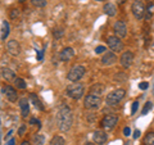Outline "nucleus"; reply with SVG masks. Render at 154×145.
<instances>
[{
	"instance_id": "9",
	"label": "nucleus",
	"mask_w": 154,
	"mask_h": 145,
	"mask_svg": "<svg viewBox=\"0 0 154 145\" xmlns=\"http://www.w3.org/2000/svg\"><path fill=\"white\" fill-rule=\"evenodd\" d=\"M119 63H121V66L123 67V68H130V67L132 66V63H134L132 51H130V50L123 51L121 54V58H119Z\"/></svg>"
},
{
	"instance_id": "43",
	"label": "nucleus",
	"mask_w": 154,
	"mask_h": 145,
	"mask_svg": "<svg viewBox=\"0 0 154 145\" xmlns=\"http://www.w3.org/2000/svg\"><path fill=\"white\" fill-rule=\"evenodd\" d=\"M18 2H21V3H23V2H26V0H18Z\"/></svg>"
},
{
	"instance_id": "32",
	"label": "nucleus",
	"mask_w": 154,
	"mask_h": 145,
	"mask_svg": "<svg viewBox=\"0 0 154 145\" xmlns=\"http://www.w3.org/2000/svg\"><path fill=\"white\" fill-rule=\"evenodd\" d=\"M107 51V49H105V46H98L95 49V53L96 54H102V53H105Z\"/></svg>"
},
{
	"instance_id": "15",
	"label": "nucleus",
	"mask_w": 154,
	"mask_h": 145,
	"mask_svg": "<svg viewBox=\"0 0 154 145\" xmlns=\"http://www.w3.org/2000/svg\"><path fill=\"white\" fill-rule=\"evenodd\" d=\"M107 134H105L104 131H100V130H98V131H95L93 134V140H94V143L95 144H98V145H102L104 144L105 141H107Z\"/></svg>"
},
{
	"instance_id": "36",
	"label": "nucleus",
	"mask_w": 154,
	"mask_h": 145,
	"mask_svg": "<svg viewBox=\"0 0 154 145\" xmlns=\"http://www.w3.org/2000/svg\"><path fill=\"white\" fill-rule=\"evenodd\" d=\"M5 145H16V140H14V139H9L8 141L5 143Z\"/></svg>"
},
{
	"instance_id": "12",
	"label": "nucleus",
	"mask_w": 154,
	"mask_h": 145,
	"mask_svg": "<svg viewBox=\"0 0 154 145\" xmlns=\"http://www.w3.org/2000/svg\"><path fill=\"white\" fill-rule=\"evenodd\" d=\"M3 91H4V94H5L7 99L9 101H12V103H16L17 99H18V94H17L16 89L12 88V86H9V85H7L5 88L3 89Z\"/></svg>"
},
{
	"instance_id": "26",
	"label": "nucleus",
	"mask_w": 154,
	"mask_h": 145,
	"mask_svg": "<svg viewBox=\"0 0 154 145\" xmlns=\"http://www.w3.org/2000/svg\"><path fill=\"white\" fill-rule=\"evenodd\" d=\"M32 5H35L36 8H44L46 7V0H31Z\"/></svg>"
},
{
	"instance_id": "11",
	"label": "nucleus",
	"mask_w": 154,
	"mask_h": 145,
	"mask_svg": "<svg viewBox=\"0 0 154 145\" xmlns=\"http://www.w3.org/2000/svg\"><path fill=\"white\" fill-rule=\"evenodd\" d=\"M7 50L11 55L17 57L21 53V45H19V42L17 40H9L7 42Z\"/></svg>"
},
{
	"instance_id": "6",
	"label": "nucleus",
	"mask_w": 154,
	"mask_h": 145,
	"mask_svg": "<svg viewBox=\"0 0 154 145\" xmlns=\"http://www.w3.org/2000/svg\"><path fill=\"white\" fill-rule=\"evenodd\" d=\"M109 49L113 53H121L123 50V42L118 36H109L107 39Z\"/></svg>"
},
{
	"instance_id": "19",
	"label": "nucleus",
	"mask_w": 154,
	"mask_h": 145,
	"mask_svg": "<svg viewBox=\"0 0 154 145\" xmlns=\"http://www.w3.org/2000/svg\"><path fill=\"white\" fill-rule=\"evenodd\" d=\"M104 90H105L104 85H102V84H94L93 86H91V89H90V94L100 96V95L104 93Z\"/></svg>"
},
{
	"instance_id": "16",
	"label": "nucleus",
	"mask_w": 154,
	"mask_h": 145,
	"mask_svg": "<svg viewBox=\"0 0 154 145\" xmlns=\"http://www.w3.org/2000/svg\"><path fill=\"white\" fill-rule=\"evenodd\" d=\"M0 73H2V77L5 81H14L16 79V73H14V71H12L11 68H7V67H3L2 69H0Z\"/></svg>"
},
{
	"instance_id": "21",
	"label": "nucleus",
	"mask_w": 154,
	"mask_h": 145,
	"mask_svg": "<svg viewBox=\"0 0 154 145\" xmlns=\"http://www.w3.org/2000/svg\"><path fill=\"white\" fill-rule=\"evenodd\" d=\"M9 35V23L7 21H3V25H2V40L4 41Z\"/></svg>"
},
{
	"instance_id": "28",
	"label": "nucleus",
	"mask_w": 154,
	"mask_h": 145,
	"mask_svg": "<svg viewBox=\"0 0 154 145\" xmlns=\"http://www.w3.org/2000/svg\"><path fill=\"white\" fill-rule=\"evenodd\" d=\"M53 35H54L55 39H60L62 36L64 35V30L63 28H55L54 32H53Z\"/></svg>"
},
{
	"instance_id": "38",
	"label": "nucleus",
	"mask_w": 154,
	"mask_h": 145,
	"mask_svg": "<svg viewBox=\"0 0 154 145\" xmlns=\"http://www.w3.org/2000/svg\"><path fill=\"white\" fill-rule=\"evenodd\" d=\"M37 59H38V60H41V59H42V51H38V54H37Z\"/></svg>"
},
{
	"instance_id": "23",
	"label": "nucleus",
	"mask_w": 154,
	"mask_h": 145,
	"mask_svg": "<svg viewBox=\"0 0 154 145\" xmlns=\"http://www.w3.org/2000/svg\"><path fill=\"white\" fill-rule=\"evenodd\" d=\"M44 141H45V137L42 136V135H40V134L33 135V137H32V143L35 144V145H44Z\"/></svg>"
},
{
	"instance_id": "27",
	"label": "nucleus",
	"mask_w": 154,
	"mask_h": 145,
	"mask_svg": "<svg viewBox=\"0 0 154 145\" xmlns=\"http://www.w3.org/2000/svg\"><path fill=\"white\" fill-rule=\"evenodd\" d=\"M153 108V103L152 101H148V103H145V105H144V108H143V110H141V114L143 116H145V114H148V112L150 110Z\"/></svg>"
},
{
	"instance_id": "40",
	"label": "nucleus",
	"mask_w": 154,
	"mask_h": 145,
	"mask_svg": "<svg viewBox=\"0 0 154 145\" xmlns=\"http://www.w3.org/2000/svg\"><path fill=\"white\" fill-rule=\"evenodd\" d=\"M85 145H94V144H93V143H86Z\"/></svg>"
},
{
	"instance_id": "35",
	"label": "nucleus",
	"mask_w": 154,
	"mask_h": 145,
	"mask_svg": "<svg viewBox=\"0 0 154 145\" xmlns=\"http://www.w3.org/2000/svg\"><path fill=\"white\" fill-rule=\"evenodd\" d=\"M30 123H36L37 125V127L38 128H40V121H38V119H36V118H31V121H30Z\"/></svg>"
},
{
	"instance_id": "13",
	"label": "nucleus",
	"mask_w": 154,
	"mask_h": 145,
	"mask_svg": "<svg viewBox=\"0 0 154 145\" xmlns=\"http://www.w3.org/2000/svg\"><path fill=\"white\" fill-rule=\"evenodd\" d=\"M73 57H75V50L72 49V48H69V46L64 48V49L59 53V59H60L62 62H68V60H71Z\"/></svg>"
},
{
	"instance_id": "10",
	"label": "nucleus",
	"mask_w": 154,
	"mask_h": 145,
	"mask_svg": "<svg viewBox=\"0 0 154 145\" xmlns=\"http://www.w3.org/2000/svg\"><path fill=\"white\" fill-rule=\"evenodd\" d=\"M113 31L116 33V36H118L119 39L126 37V35H127V27L125 25V22H122V21H117L114 23Z\"/></svg>"
},
{
	"instance_id": "18",
	"label": "nucleus",
	"mask_w": 154,
	"mask_h": 145,
	"mask_svg": "<svg viewBox=\"0 0 154 145\" xmlns=\"http://www.w3.org/2000/svg\"><path fill=\"white\" fill-rule=\"evenodd\" d=\"M19 107H21V114L23 117H26L30 112V104H28V99L26 98H22L19 100Z\"/></svg>"
},
{
	"instance_id": "25",
	"label": "nucleus",
	"mask_w": 154,
	"mask_h": 145,
	"mask_svg": "<svg viewBox=\"0 0 154 145\" xmlns=\"http://www.w3.org/2000/svg\"><path fill=\"white\" fill-rule=\"evenodd\" d=\"M66 144V140L62 137V136H54L50 140V145H64Z\"/></svg>"
},
{
	"instance_id": "14",
	"label": "nucleus",
	"mask_w": 154,
	"mask_h": 145,
	"mask_svg": "<svg viewBox=\"0 0 154 145\" xmlns=\"http://www.w3.org/2000/svg\"><path fill=\"white\" fill-rule=\"evenodd\" d=\"M116 62H117V57L113 51H108L105 53L102 58V64L103 66H113Z\"/></svg>"
},
{
	"instance_id": "39",
	"label": "nucleus",
	"mask_w": 154,
	"mask_h": 145,
	"mask_svg": "<svg viewBox=\"0 0 154 145\" xmlns=\"http://www.w3.org/2000/svg\"><path fill=\"white\" fill-rule=\"evenodd\" d=\"M21 145H30V141H22Z\"/></svg>"
},
{
	"instance_id": "31",
	"label": "nucleus",
	"mask_w": 154,
	"mask_h": 145,
	"mask_svg": "<svg viewBox=\"0 0 154 145\" xmlns=\"http://www.w3.org/2000/svg\"><path fill=\"white\" fill-rule=\"evenodd\" d=\"M148 88H149V84H148V82H145V81L139 84V89H140V90H146Z\"/></svg>"
},
{
	"instance_id": "8",
	"label": "nucleus",
	"mask_w": 154,
	"mask_h": 145,
	"mask_svg": "<svg viewBox=\"0 0 154 145\" xmlns=\"http://www.w3.org/2000/svg\"><path fill=\"white\" fill-rule=\"evenodd\" d=\"M117 122H118V117H117V116L108 114V116H105V117L102 119L100 126H102L104 130H107V131H110V130H113L116 127Z\"/></svg>"
},
{
	"instance_id": "24",
	"label": "nucleus",
	"mask_w": 154,
	"mask_h": 145,
	"mask_svg": "<svg viewBox=\"0 0 154 145\" xmlns=\"http://www.w3.org/2000/svg\"><path fill=\"white\" fill-rule=\"evenodd\" d=\"M143 143L144 145H154V132H148Z\"/></svg>"
},
{
	"instance_id": "3",
	"label": "nucleus",
	"mask_w": 154,
	"mask_h": 145,
	"mask_svg": "<svg viewBox=\"0 0 154 145\" xmlns=\"http://www.w3.org/2000/svg\"><path fill=\"white\" fill-rule=\"evenodd\" d=\"M86 73V69L84 66H73L69 69V72L67 73V79H68L71 82H77L80 81Z\"/></svg>"
},
{
	"instance_id": "17",
	"label": "nucleus",
	"mask_w": 154,
	"mask_h": 145,
	"mask_svg": "<svg viewBox=\"0 0 154 145\" xmlns=\"http://www.w3.org/2000/svg\"><path fill=\"white\" fill-rule=\"evenodd\" d=\"M103 11L108 17H114L116 14H117V8H116V5L112 3H105L103 7Z\"/></svg>"
},
{
	"instance_id": "20",
	"label": "nucleus",
	"mask_w": 154,
	"mask_h": 145,
	"mask_svg": "<svg viewBox=\"0 0 154 145\" xmlns=\"http://www.w3.org/2000/svg\"><path fill=\"white\" fill-rule=\"evenodd\" d=\"M30 98H31L32 104L35 105V108H36V109H38V110H44V105H42L41 100L38 99V96H37L36 94H31V95H30Z\"/></svg>"
},
{
	"instance_id": "4",
	"label": "nucleus",
	"mask_w": 154,
	"mask_h": 145,
	"mask_svg": "<svg viewBox=\"0 0 154 145\" xmlns=\"http://www.w3.org/2000/svg\"><path fill=\"white\" fill-rule=\"evenodd\" d=\"M125 95H126V91L123 89H117L112 91V93H109L108 96H107V104L110 105V107H114V105H117L119 101H121Z\"/></svg>"
},
{
	"instance_id": "42",
	"label": "nucleus",
	"mask_w": 154,
	"mask_h": 145,
	"mask_svg": "<svg viewBox=\"0 0 154 145\" xmlns=\"http://www.w3.org/2000/svg\"><path fill=\"white\" fill-rule=\"evenodd\" d=\"M95 2H105V0H95Z\"/></svg>"
},
{
	"instance_id": "29",
	"label": "nucleus",
	"mask_w": 154,
	"mask_h": 145,
	"mask_svg": "<svg viewBox=\"0 0 154 145\" xmlns=\"http://www.w3.org/2000/svg\"><path fill=\"white\" fill-rule=\"evenodd\" d=\"M9 16H11L12 19H16V18L19 17V11H18V9H12L11 13H9Z\"/></svg>"
},
{
	"instance_id": "34",
	"label": "nucleus",
	"mask_w": 154,
	"mask_h": 145,
	"mask_svg": "<svg viewBox=\"0 0 154 145\" xmlns=\"http://www.w3.org/2000/svg\"><path fill=\"white\" fill-rule=\"evenodd\" d=\"M123 135L125 136H130V135H131V130H130V127H125L123 128Z\"/></svg>"
},
{
	"instance_id": "2",
	"label": "nucleus",
	"mask_w": 154,
	"mask_h": 145,
	"mask_svg": "<svg viewBox=\"0 0 154 145\" xmlns=\"http://www.w3.org/2000/svg\"><path fill=\"white\" fill-rule=\"evenodd\" d=\"M67 95L69 96L71 99L73 100H79L84 96L85 94V88L82 84H71L67 86V90H66Z\"/></svg>"
},
{
	"instance_id": "41",
	"label": "nucleus",
	"mask_w": 154,
	"mask_h": 145,
	"mask_svg": "<svg viewBox=\"0 0 154 145\" xmlns=\"http://www.w3.org/2000/svg\"><path fill=\"white\" fill-rule=\"evenodd\" d=\"M125 2H126V0H119V3H125Z\"/></svg>"
},
{
	"instance_id": "33",
	"label": "nucleus",
	"mask_w": 154,
	"mask_h": 145,
	"mask_svg": "<svg viewBox=\"0 0 154 145\" xmlns=\"http://www.w3.org/2000/svg\"><path fill=\"white\" fill-rule=\"evenodd\" d=\"M137 107H139V101H134V103H132V109H131V114H135V113H136Z\"/></svg>"
},
{
	"instance_id": "7",
	"label": "nucleus",
	"mask_w": 154,
	"mask_h": 145,
	"mask_svg": "<svg viewBox=\"0 0 154 145\" xmlns=\"http://www.w3.org/2000/svg\"><path fill=\"white\" fill-rule=\"evenodd\" d=\"M131 11H132L134 17L136 19H143L145 17V7H144L143 2H140V0H135L132 3Z\"/></svg>"
},
{
	"instance_id": "1",
	"label": "nucleus",
	"mask_w": 154,
	"mask_h": 145,
	"mask_svg": "<svg viewBox=\"0 0 154 145\" xmlns=\"http://www.w3.org/2000/svg\"><path fill=\"white\" fill-rule=\"evenodd\" d=\"M72 122H73V116H72V110L67 105H62L58 110L57 114V123L60 131L67 132L69 131L72 127Z\"/></svg>"
},
{
	"instance_id": "5",
	"label": "nucleus",
	"mask_w": 154,
	"mask_h": 145,
	"mask_svg": "<svg viewBox=\"0 0 154 145\" xmlns=\"http://www.w3.org/2000/svg\"><path fill=\"white\" fill-rule=\"evenodd\" d=\"M102 104V98L98 95L89 94L84 100V107L86 109H98Z\"/></svg>"
},
{
	"instance_id": "22",
	"label": "nucleus",
	"mask_w": 154,
	"mask_h": 145,
	"mask_svg": "<svg viewBox=\"0 0 154 145\" xmlns=\"http://www.w3.org/2000/svg\"><path fill=\"white\" fill-rule=\"evenodd\" d=\"M14 85H16L17 89H21V90H23V89L27 88L26 81L23 80V79H19V77H16V79H14Z\"/></svg>"
},
{
	"instance_id": "37",
	"label": "nucleus",
	"mask_w": 154,
	"mask_h": 145,
	"mask_svg": "<svg viewBox=\"0 0 154 145\" xmlns=\"http://www.w3.org/2000/svg\"><path fill=\"white\" fill-rule=\"evenodd\" d=\"M139 136H140V131H139V130H136V131L134 132V139H137Z\"/></svg>"
},
{
	"instance_id": "30",
	"label": "nucleus",
	"mask_w": 154,
	"mask_h": 145,
	"mask_svg": "<svg viewBox=\"0 0 154 145\" xmlns=\"http://www.w3.org/2000/svg\"><path fill=\"white\" fill-rule=\"evenodd\" d=\"M26 130H27L26 125H22V126L19 127V130H18V135H19V136H23V134L26 132Z\"/></svg>"
}]
</instances>
